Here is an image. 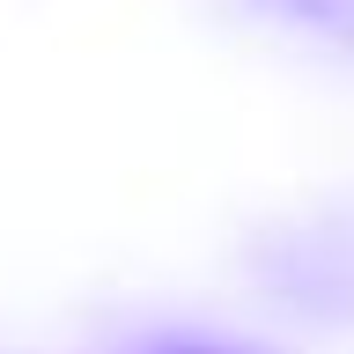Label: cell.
I'll return each instance as SVG.
<instances>
[]
</instances>
